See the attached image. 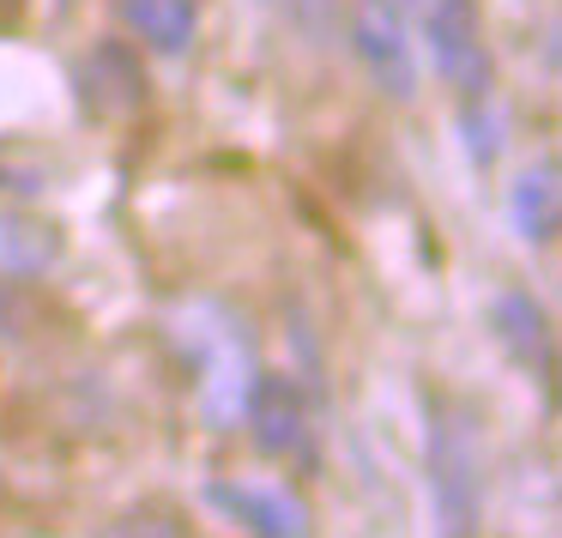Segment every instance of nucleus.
Returning <instances> with one entry per match:
<instances>
[{
  "mask_svg": "<svg viewBox=\"0 0 562 538\" xmlns=\"http://www.w3.org/2000/svg\"><path fill=\"white\" fill-rule=\"evenodd\" d=\"M182 339L200 363V412H206V424L236 429L243 424V405H248V388H255V376H260L255 339H248L243 321L218 303H188Z\"/></svg>",
  "mask_w": 562,
  "mask_h": 538,
  "instance_id": "1",
  "label": "nucleus"
},
{
  "mask_svg": "<svg viewBox=\"0 0 562 538\" xmlns=\"http://www.w3.org/2000/svg\"><path fill=\"white\" fill-rule=\"evenodd\" d=\"M429 514L441 533H477L484 520V453L472 417L453 405L429 417Z\"/></svg>",
  "mask_w": 562,
  "mask_h": 538,
  "instance_id": "2",
  "label": "nucleus"
},
{
  "mask_svg": "<svg viewBox=\"0 0 562 538\" xmlns=\"http://www.w3.org/2000/svg\"><path fill=\"white\" fill-rule=\"evenodd\" d=\"M400 7H405V25L424 37L436 74L460 91V103L465 98H490L496 67H490L484 19H477L472 0H400Z\"/></svg>",
  "mask_w": 562,
  "mask_h": 538,
  "instance_id": "3",
  "label": "nucleus"
},
{
  "mask_svg": "<svg viewBox=\"0 0 562 538\" xmlns=\"http://www.w3.org/2000/svg\"><path fill=\"white\" fill-rule=\"evenodd\" d=\"M345 31H351V49L363 61L369 86L393 103L417 98V49H412V25H405L400 0H351L345 7Z\"/></svg>",
  "mask_w": 562,
  "mask_h": 538,
  "instance_id": "4",
  "label": "nucleus"
},
{
  "mask_svg": "<svg viewBox=\"0 0 562 538\" xmlns=\"http://www.w3.org/2000/svg\"><path fill=\"white\" fill-rule=\"evenodd\" d=\"M243 424H248V436H255V448L267 453V460L308 453V405H303V388H296L291 376H267V369H260L255 388H248Z\"/></svg>",
  "mask_w": 562,
  "mask_h": 538,
  "instance_id": "5",
  "label": "nucleus"
},
{
  "mask_svg": "<svg viewBox=\"0 0 562 538\" xmlns=\"http://www.w3.org/2000/svg\"><path fill=\"white\" fill-rule=\"evenodd\" d=\"M206 502L231 514L243 533H260V538H303L308 533V502L291 496V490H279V484L218 478V484H206Z\"/></svg>",
  "mask_w": 562,
  "mask_h": 538,
  "instance_id": "6",
  "label": "nucleus"
},
{
  "mask_svg": "<svg viewBox=\"0 0 562 538\" xmlns=\"http://www.w3.org/2000/svg\"><path fill=\"white\" fill-rule=\"evenodd\" d=\"M490 333H496V345L538 381V388H550V376H557V333H550V315L532 296L502 291L496 303H490Z\"/></svg>",
  "mask_w": 562,
  "mask_h": 538,
  "instance_id": "7",
  "label": "nucleus"
},
{
  "mask_svg": "<svg viewBox=\"0 0 562 538\" xmlns=\"http://www.w3.org/2000/svg\"><path fill=\"white\" fill-rule=\"evenodd\" d=\"M122 31L146 55H188L200 37V0H115Z\"/></svg>",
  "mask_w": 562,
  "mask_h": 538,
  "instance_id": "8",
  "label": "nucleus"
},
{
  "mask_svg": "<svg viewBox=\"0 0 562 538\" xmlns=\"http://www.w3.org/2000/svg\"><path fill=\"white\" fill-rule=\"evenodd\" d=\"M508 224L526 248H550L562 231V182H557V158H538L520 182L508 188Z\"/></svg>",
  "mask_w": 562,
  "mask_h": 538,
  "instance_id": "9",
  "label": "nucleus"
},
{
  "mask_svg": "<svg viewBox=\"0 0 562 538\" xmlns=\"http://www.w3.org/2000/svg\"><path fill=\"white\" fill-rule=\"evenodd\" d=\"M61 260V224L0 206V279H37Z\"/></svg>",
  "mask_w": 562,
  "mask_h": 538,
  "instance_id": "10",
  "label": "nucleus"
},
{
  "mask_svg": "<svg viewBox=\"0 0 562 538\" xmlns=\"http://www.w3.org/2000/svg\"><path fill=\"white\" fill-rule=\"evenodd\" d=\"M86 98L98 103V115H139L146 110V74H139L134 49L122 43H103L86 55Z\"/></svg>",
  "mask_w": 562,
  "mask_h": 538,
  "instance_id": "11",
  "label": "nucleus"
},
{
  "mask_svg": "<svg viewBox=\"0 0 562 538\" xmlns=\"http://www.w3.org/2000/svg\"><path fill=\"white\" fill-rule=\"evenodd\" d=\"M284 31H296L303 43H327L333 37V0H260Z\"/></svg>",
  "mask_w": 562,
  "mask_h": 538,
  "instance_id": "12",
  "label": "nucleus"
},
{
  "mask_svg": "<svg viewBox=\"0 0 562 538\" xmlns=\"http://www.w3.org/2000/svg\"><path fill=\"white\" fill-rule=\"evenodd\" d=\"M49 182V164L37 146H0V200L7 194H37Z\"/></svg>",
  "mask_w": 562,
  "mask_h": 538,
  "instance_id": "13",
  "label": "nucleus"
},
{
  "mask_svg": "<svg viewBox=\"0 0 562 538\" xmlns=\"http://www.w3.org/2000/svg\"><path fill=\"white\" fill-rule=\"evenodd\" d=\"M484 103H490V98H465V146H472V164H477V170H490V164H496V152H502L496 115H490Z\"/></svg>",
  "mask_w": 562,
  "mask_h": 538,
  "instance_id": "14",
  "label": "nucleus"
},
{
  "mask_svg": "<svg viewBox=\"0 0 562 538\" xmlns=\"http://www.w3.org/2000/svg\"><path fill=\"white\" fill-rule=\"evenodd\" d=\"M0 7H7V0H0Z\"/></svg>",
  "mask_w": 562,
  "mask_h": 538,
  "instance_id": "15",
  "label": "nucleus"
}]
</instances>
